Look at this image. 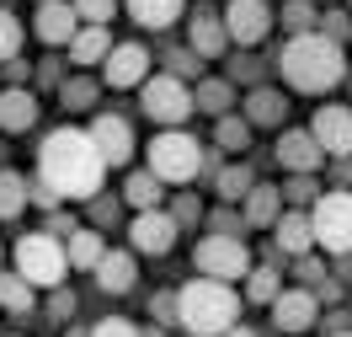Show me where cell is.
Wrapping results in <instances>:
<instances>
[{"instance_id": "6da1fadb", "label": "cell", "mask_w": 352, "mask_h": 337, "mask_svg": "<svg viewBox=\"0 0 352 337\" xmlns=\"http://www.w3.org/2000/svg\"><path fill=\"white\" fill-rule=\"evenodd\" d=\"M38 177L59 193V198H80L91 203L102 193V177H107V161L96 150L91 129H54V134L38 145Z\"/></svg>"}, {"instance_id": "7a4b0ae2", "label": "cell", "mask_w": 352, "mask_h": 337, "mask_svg": "<svg viewBox=\"0 0 352 337\" xmlns=\"http://www.w3.org/2000/svg\"><path fill=\"white\" fill-rule=\"evenodd\" d=\"M278 70H283V81L294 91H309V96H320V91L347 81L342 43H331L326 32H299V38H288L283 54H278Z\"/></svg>"}, {"instance_id": "3957f363", "label": "cell", "mask_w": 352, "mask_h": 337, "mask_svg": "<svg viewBox=\"0 0 352 337\" xmlns=\"http://www.w3.org/2000/svg\"><path fill=\"white\" fill-rule=\"evenodd\" d=\"M235 316H241V300H235V289L224 278L203 273V278L176 289V327L187 337H224L235 327Z\"/></svg>"}, {"instance_id": "277c9868", "label": "cell", "mask_w": 352, "mask_h": 337, "mask_svg": "<svg viewBox=\"0 0 352 337\" xmlns=\"http://www.w3.org/2000/svg\"><path fill=\"white\" fill-rule=\"evenodd\" d=\"M16 273H22L32 289H59L65 284V268H69V252L59 247V236H48V230H32L16 241Z\"/></svg>"}, {"instance_id": "5b68a950", "label": "cell", "mask_w": 352, "mask_h": 337, "mask_svg": "<svg viewBox=\"0 0 352 337\" xmlns=\"http://www.w3.org/2000/svg\"><path fill=\"white\" fill-rule=\"evenodd\" d=\"M150 172L160 182H192L203 172V161H208V150H203L192 134H182V129H160V134L150 139Z\"/></svg>"}, {"instance_id": "8992f818", "label": "cell", "mask_w": 352, "mask_h": 337, "mask_svg": "<svg viewBox=\"0 0 352 337\" xmlns=\"http://www.w3.org/2000/svg\"><path fill=\"white\" fill-rule=\"evenodd\" d=\"M139 112H144L150 123H160V129H182L198 108H192L187 81H176V75H150V81L139 86Z\"/></svg>"}, {"instance_id": "52a82bcc", "label": "cell", "mask_w": 352, "mask_h": 337, "mask_svg": "<svg viewBox=\"0 0 352 337\" xmlns=\"http://www.w3.org/2000/svg\"><path fill=\"white\" fill-rule=\"evenodd\" d=\"M309 220H315V247H326L331 257H352V193L331 187L309 203Z\"/></svg>"}, {"instance_id": "ba28073f", "label": "cell", "mask_w": 352, "mask_h": 337, "mask_svg": "<svg viewBox=\"0 0 352 337\" xmlns=\"http://www.w3.org/2000/svg\"><path fill=\"white\" fill-rule=\"evenodd\" d=\"M192 268L208 273V278L235 284V278L251 273V247H245V236H219V230H208L198 247H192Z\"/></svg>"}, {"instance_id": "9c48e42d", "label": "cell", "mask_w": 352, "mask_h": 337, "mask_svg": "<svg viewBox=\"0 0 352 337\" xmlns=\"http://www.w3.org/2000/svg\"><path fill=\"white\" fill-rule=\"evenodd\" d=\"M176 236H182V225H176L171 209H139L133 225H129L133 252H144V257H166L176 247Z\"/></svg>"}, {"instance_id": "30bf717a", "label": "cell", "mask_w": 352, "mask_h": 337, "mask_svg": "<svg viewBox=\"0 0 352 337\" xmlns=\"http://www.w3.org/2000/svg\"><path fill=\"white\" fill-rule=\"evenodd\" d=\"M102 81L112 91H129L150 81V48L144 43H112V54L102 59Z\"/></svg>"}, {"instance_id": "8fae6325", "label": "cell", "mask_w": 352, "mask_h": 337, "mask_svg": "<svg viewBox=\"0 0 352 337\" xmlns=\"http://www.w3.org/2000/svg\"><path fill=\"white\" fill-rule=\"evenodd\" d=\"M224 27H230V43H262L267 32H272V6L267 0H230L224 6Z\"/></svg>"}, {"instance_id": "7c38bea8", "label": "cell", "mask_w": 352, "mask_h": 337, "mask_svg": "<svg viewBox=\"0 0 352 337\" xmlns=\"http://www.w3.org/2000/svg\"><path fill=\"white\" fill-rule=\"evenodd\" d=\"M80 27H86V22H80L75 0H43L38 17H32V32H38L48 48H69V38H75Z\"/></svg>"}, {"instance_id": "4fadbf2b", "label": "cell", "mask_w": 352, "mask_h": 337, "mask_svg": "<svg viewBox=\"0 0 352 337\" xmlns=\"http://www.w3.org/2000/svg\"><path fill=\"white\" fill-rule=\"evenodd\" d=\"M91 139H96V150L107 166H129L133 161V129L129 118H118V112H96L91 118Z\"/></svg>"}, {"instance_id": "5bb4252c", "label": "cell", "mask_w": 352, "mask_h": 337, "mask_svg": "<svg viewBox=\"0 0 352 337\" xmlns=\"http://www.w3.org/2000/svg\"><path fill=\"white\" fill-rule=\"evenodd\" d=\"M320 321V294L315 289H283L272 300V327L278 332H309Z\"/></svg>"}, {"instance_id": "9a60e30c", "label": "cell", "mask_w": 352, "mask_h": 337, "mask_svg": "<svg viewBox=\"0 0 352 337\" xmlns=\"http://www.w3.org/2000/svg\"><path fill=\"white\" fill-rule=\"evenodd\" d=\"M309 134L320 139V150L326 156H352V108H336V102H326V108L309 118Z\"/></svg>"}, {"instance_id": "2e32d148", "label": "cell", "mask_w": 352, "mask_h": 337, "mask_svg": "<svg viewBox=\"0 0 352 337\" xmlns=\"http://www.w3.org/2000/svg\"><path fill=\"white\" fill-rule=\"evenodd\" d=\"M272 247L283 252V257H309V252H315V220H309V209H283V214H278Z\"/></svg>"}, {"instance_id": "e0dca14e", "label": "cell", "mask_w": 352, "mask_h": 337, "mask_svg": "<svg viewBox=\"0 0 352 337\" xmlns=\"http://www.w3.org/2000/svg\"><path fill=\"white\" fill-rule=\"evenodd\" d=\"M320 161H326V150L309 129H283V139H278V166L283 172H315Z\"/></svg>"}, {"instance_id": "ac0fdd59", "label": "cell", "mask_w": 352, "mask_h": 337, "mask_svg": "<svg viewBox=\"0 0 352 337\" xmlns=\"http://www.w3.org/2000/svg\"><path fill=\"white\" fill-rule=\"evenodd\" d=\"M38 123V96L27 86H6L0 91V129L6 134H27Z\"/></svg>"}, {"instance_id": "d6986e66", "label": "cell", "mask_w": 352, "mask_h": 337, "mask_svg": "<svg viewBox=\"0 0 352 337\" xmlns=\"http://www.w3.org/2000/svg\"><path fill=\"white\" fill-rule=\"evenodd\" d=\"M91 273H96V289H102V294H129L133 284H139L133 252H112V247H107V257H102Z\"/></svg>"}, {"instance_id": "ffe728a7", "label": "cell", "mask_w": 352, "mask_h": 337, "mask_svg": "<svg viewBox=\"0 0 352 337\" xmlns=\"http://www.w3.org/2000/svg\"><path fill=\"white\" fill-rule=\"evenodd\" d=\"M187 48H198L203 59L224 54V48H230V27H224V17H214V11H198V17L187 22Z\"/></svg>"}, {"instance_id": "44dd1931", "label": "cell", "mask_w": 352, "mask_h": 337, "mask_svg": "<svg viewBox=\"0 0 352 337\" xmlns=\"http://www.w3.org/2000/svg\"><path fill=\"white\" fill-rule=\"evenodd\" d=\"M283 187H267V182H256V187H251V193H245V225H251V230H272V225H278V214H283Z\"/></svg>"}, {"instance_id": "7402d4cb", "label": "cell", "mask_w": 352, "mask_h": 337, "mask_svg": "<svg viewBox=\"0 0 352 337\" xmlns=\"http://www.w3.org/2000/svg\"><path fill=\"white\" fill-rule=\"evenodd\" d=\"M245 118H251V129H278L288 118V102H283V91H272V86H256L251 96H245Z\"/></svg>"}, {"instance_id": "603a6c76", "label": "cell", "mask_w": 352, "mask_h": 337, "mask_svg": "<svg viewBox=\"0 0 352 337\" xmlns=\"http://www.w3.org/2000/svg\"><path fill=\"white\" fill-rule=\"evenodd\" d=\"M107 54H112V32H107V27H91L86 22L75 38H69V59H75V65H102Z\"/></svg>"}, {"instance_id": "cb8c5ba5", "label": "cell", "mask_w": 352, "mask_h": 337, "mask_svg": "<svg viewBox=\"0 0 352 337\" xmlns=\"http://www.w3.org/2000/svg\"><path fill=\"white\" fill-rule=\"evenodd\" d=\"M160 198H166V187H160V177H155L150 166L123 182V203H129L133 214H139V209H160Z\"/></svg>"}, {"instance_id": "d4e9b609", "label": "cell", "mask_w": 352, "mask_h": 337, "mask_svg": "<svg viewBox=\"0 0 352 337\" xmlns=\"http://www.w3.org/2000/svg\"><path fill=\"white\" fill-rule=\"evenodd\" d=\"M256 187V172L251 166H219V177H214V193H219V203H245V193Z\"/></svg>"}, {"instance_id": "484cf974", "label": "cell", "mask_w": 352, "mask_h": 337, "mask_svg": "<svg viewBox=\"0 0 352 337\" xmlns=\"http://www.w3.org/2000/svg\"><path fill=\"white\" fill-rule=\"evenodd\" d=\"M27 203H32V182L22 172H0V220H16Z\"/></svg>"}, {"instance_id": "4316f807", "label": "cell", "mask_w": 352, "mask_h": 337, "mask_svg": "<svg viewBox=\"0 0 352 337\" xmlns=\"http://www.w3.org/2000/svg\"><path fill=\"white\" fill-rule=\"evenodd\" d=\"M129 17L139 27H155V32H160V27H171L176 17H182V0H129Z\"/></svg>"}, {"instance_id": "83f0119b", "label": "cell", "mask_w": 352, "mask_h": 337, "mask_svg": "<svg viewBox=\"0 0 352 337\" xmlns=\"http://www.w3.org/2000/svg\"><path fill=\"white\" fill-rule=\"evenodd\" d=\"M65 252H69V268H96L107 257V241H102V230H75Z\"/></svg>"}, {"instance_id": "f1b7e54d", "label": "cell", "mask_w": 352, "mask_h": 337, "mask_svg": "<svg viewBox=\"0 0 352 337\" xmlns=\"http://www.w3.org/2000/svg\"><path fill=\"white\" fill-rule=\"evenodd\" d=\"M96 96H102V81H91V75H69L65 86H59L65 112H91V108H96Z\"/></svg>"}, {"instance_id": "f546056e", "label": "cell", "mask_w": 352, "mask_h": 337, "mask_svg": "<svg viewBox=\"0 0 352 337\" xmlns=\"http://www.w3.org/2000/svg\"><path fill=\"white\" fill-rule=\"evenodd\" d=\"M230 102H235V86H230V81H198V91H192V108L208 112V118H224Z\"/></svg>"}, {"instance_id": "4dcf8cb0", "label": "cell", "mask_w": 352, "mask_h": 337, "mask_svg": "<svg viewBox=\"0 0 352 337\" xmlns=\"http://www.w3.org/2000/svg\"><path fill=\"white\" fill-rule=\"evenodd\" d=\"M219 129H214V145H219L224 156H241L245 145H251V118H235V112H224V118H214Z\"/></svg>"}, {"instance_id": "1f68e13d", "label": "cell", "mask_w": 352, "mask_h": 337, "mask_svg": "<svg viewBox=\"0 0 352 337\" xmlns=\"http://www.w3.org/2000/svg\"><path fill=\"white\" fill-rule=\"evenodd\" d=\"M283 294V273L272 268V263H262V268L245 273V300H256V305H272Z\"/></svg>"}, {"instance_id": "d6a6232c", "label": "cell", "mask_w": 352, "mask_h": 337, "mask_svg": "<svg viewBox=\"0 0 352 337\" xmlns=\"http://www.w3.org/2000/svg\"><path fill=\"white\" fill-rule=\"evenodd\" d=\"M32 284H27L22 273H0V311H11V316H27L32 311Z\"/></svg>"}, {"instance_id": "836d02e7", "label": "cell", "mask_w": 352, "mask_h": 337, "mask_svg": "<svg viewBox=\"0 0 352 337\" xmlns=\"http://www.w3.org/2000/svg\"><path fill=\"white\" fill-rule=\"evenodd\" d=\"M283 198L294 203V209H309V203L320 198V182H315V172H288V182H283Z\"/></svg>"}, {"instance_id": "e575fe53", "label": "cell", "mask_w": 352, "mask_h": 337, "mask_svg": "<svg viewBox=\"0 0 352 337\" xmlns=\"http://www.w3.org/2000/svg\"><path fill=\"white\" fill-rule=\"evenodd\" d=\"M283 27H288V38L315 32V27H320V17H315V0H288V6H283Z\"/></svg>"}, {"instance_id": "d590c367", "label": "cell", "mask_w": 352, "mask_h": 337, "mask_svg": "<svg viewBox=\"0 0 352 337\" xmlns=\"http://www.w3.org/2000/svg\"><path fill=\"white\" fill-rule=\"evenodd\" d=\"M16 54H22V22H16L11 11H0V65L16 59Z\"/></svg>"}, {"instance_id": "8d00e7d4", "label": "cell", "mask_w": 352, "mask_h": 337, "mask_svg": "<svg viewBox=\"0 0 352 337\" xmlns=\"http://www.w3.org/2000/svg\"><path fill=\"white\" fill-rule=\"evenodd\" d=\"M203 54L198 48H176V54H166V75H176V81H187V75H198Z\"/></svg>"}, {"instance_id": "74e56055", "label": "cell", "mask_w": 352, "mask_h": 337, "mask_svg": "<svg viewBox=\"0 0 352 337\" xmlns=\"http://www.w3.org/2000/svg\"><path fill=\"white\" fill-rule=\"evenodd\" d=\"M75 11H80V22L107 27V22H112V11H118V0H75Z\"/></svg>"}, {"instance_id": "f35d334b", "label": "cell", "mask_w": 352, "mask_h": 337, "mask_svg": "<svg viewBox=\"0 0 352 337\" xmlns=\"http://www.w3.org/2000/svg\"><path fill=\"white\" fill-rule=\"evenodd\" d=\"M208 225H214L219 236H245V214H235V203L214 209V214H208Z\"/></svg>"}, {"instance_id": "ab89813d", "label": "cell", "mask_w": 352, "mask_h": 337, "mask_svg": "<svg viewBox=\"0 0 352 337\" xmlns=\"http://www.w3.org/2000/svg\"><path fill=\"white\" fill-rule=\"evenodd\" d=\"M91 337H144L133 321H123V316H102L96 327H91Z\"/></svg>"}, {"instance_id": "60d3db41", "label": "cell", "mask_w": 352, "mask_h": 337, "mask_svg": "<svg viewBox=\"0 0 352 337\" xmlns=\"http://www.w3.org/2000/svg\"><path fill=\"white\" fill-rule=\"evenodd\" d=\"M320 32H326L331 43H342V38H352V17L347 11H326V17H320Z\"/></svg>"}, {"instance_id": "b9f144b4", "label": "cell", "mask_w": 352, "mask_h": 337, "mask_svg": "<svg viewBox=\"0 0 352 337\" xmlns=\"http://www.w3.org/2000/svg\"><path fill=\"white\" fill-rule=\"evenodd\" d=\"M150 316L160 321V327H176V294H171V289L150 294Z\"/></svg>"}, {"instance_id": "7bdbcfd3", "label": "cell", "mask_w": 352, "mask_h": 337, "mask_svg": "<svg viewBox=\"0 0 352 337\" xmlns=\"http://www.w3.org/2000/svg\"><path fill=\"white\" fill-rule=\"evenodd\" d=\"M118 209H123V198L96 193V198H91V220H96V225H118Z\"/></svg>"}, {"instance_id": "ee69618b", "label": "cell", "mask_w": 352, "mask_h": 337, "mask_svg": "<svg viewBox=\"0 0 352 337\" xmlns=\"http://www.w3.org/2000/svg\"><path fill=\"white\" fill-rule=\"evenodd\" d=\"M294 263H299V284H309V289L326 284V263L320 257H294Z\"/></svg>"}, {"instance_id": "f6af8a7d", "label": "cell", "mask_w": 352, "mask_h": 337, "mask_svg": "<svg viewBox=\"0 0 352 337\" xmlns=\"http://www.w3.org/2000/svg\"><path fill=\"white\" fill-rule=\"evenodd\" d=\"M171 214H176V225L187 230V225H198V220H203V203H198V198H176V203H171Z\"/></svg>"}, {"instance_id": "bcb514c9", "label": "cell", "mask_w": 352, "mask_h": 337, "mask_svg": "<svg viewBox=\"0 0 352 337\" xmlns=\"http://www.w3.org/2000/svg\"><path fill=\"white\" fill-rule=\"evenodd\" d=\"M48 316H54V321H69V316H75V294H69L65 284H59L54 300H48Z\"/></svg>"}, {"instance_id": "7dc6e473", "label": "cell", "mask_w": 352, "mask_h": 337, "mask_svg": "<svg viewBox=\"0 0 352 337\" xmlns=\"http://www.w3.org/2000/svg\"><path fill=\"white\" fill-rule=\"evenodd\" d=\"M32 203H38L43 214H54V209H59V203H65V198H59V193H54V187H48L43 177H38V182H32Z\"/></svg>"}, {"instance_id": "c3c4849f", "label": "cell", "mask_w": 352, "mask_h": 337, "mask_svg": "<svg viewBox=\"0 0 352 337\" xmlns=\"http://www.w3.org/2000/svg\"><path fill=\"white\" fill-rule=\"evenodd\" d=\"M326 332H331V337H342V332H352V311H342V305H336V311L326 316Z\"/></svg>"}, {"instance_id": "681fc988", "label": "cell", "mask_w": 352, "mask_h": 337, "mask_svg": "<svg viewBox=\"0 0 352 337\" xmlns=\"http://www.w3.org/2000/svg\"><path fill=\"white\" fill-rule=\"evenodd\" d=\"M75 230H80V225L69 220V214H59V209L48 214V236H75Z\"/></svg>"}, {"instance_id": "f907efd6", "label": "cell", "mask_w": 352, "mask_h": 337, "mask_svg": "<svg viewBox=\"0 0 352 337\" xmlns=\"http://www.w3.org/2000/svg\"><path fill=\"white\" fill-rule=\"evenodd\" d=\"M27 75H32V65H27V59H6V81H11V86H22Z\"/></svg>"}, {"instance_id": "816d5d0a", "label": "cell", "mask_w": 352, "mask_h": 337, "mask_svg": "<svg viewBox=\"0 0 352 337\" xmlns=\"http://www.w3.org/2000/svg\"><path fill=\"white\" fill-rule=\"evenodd\" d=\"M38 81H43V86H65V81H59V65H54V59H43V65H38Z\"/></svg>"}, {"instance_id": "f5cc1de1", "label": "cell", "mask_w": 352, "mask_h": 337, "mask_svg": "<svg viewBox=\"0 0 352 337\" xmlns=\"http://www.w3.org/2000/svg\"><path fill=\"white\" fill-rule=\"evenodd\" d=\"M315 294H320L326 305H336V300H342V284H336V278H326V284H320V289H315Z\"/></svg>"}, {"instance_id": "db71d44e", "label": "cell", "mask_w": 352, "mask_h": 337, "mask_svg": "<svg viewBox=\"0 0 352 337\" xmlns=\"http://www.w3.org/2000/svg\"><path fill=\"white\" fill-rule=\"evenodd\" d=\"M224 337H256V332H251V327H230Z\"/></svg>"}, {"instance_id": "11a10c76", "label": "cell", "mask_w": 352, "mask_h": 337, "mask_svg": "<svg viewBox=\"0 0 352 337\" xmlns=\"http://www.w3.org/2000/svg\"><path fill=\"white\" fill-rule=\"evenodd\" d=\"M144 337H166V332H160V327H150V332H144Z\"/></svg>"}, {"instance_id": "9f6ffc18", "label": "cell", "mask_w": 352, "mask_h": 337, "mask_svg": "<svg viewBox=\"0 0 352 337\" xmlns=\"http://www.w3.org/2000/svg\"><path fill=\"white\" fill-rule=\"evenodd\" d=\"M0 273H6V252H0Z\"/></svg>"}, {"instance_id": "6f0895ef", "label": "cell", "mask_w": 352, "mask_h": 337, "mask_svg": "<svg viewBox=\"0 0 352 337\" xmlns=\"http://www.w3.org/2000/svg\"><path fill=\"white\" fill-rule=\"evenodd\" d=\"M342 337H352V332H342Z\"/></svg>"}, {"instance_id": "680465c9", "label": "cell", "mask_w": 352, "mask_h": 337, "mask_svg": "<svg viewBox=\"0 0 352 337\" xmlns=\"http://www.w3.org/2000/svg\"><path fill=\"white\" fill-rule=\"evenodd\" d=\"M38 6H43V0H38Z\"/></svg>"}]
</instances>
